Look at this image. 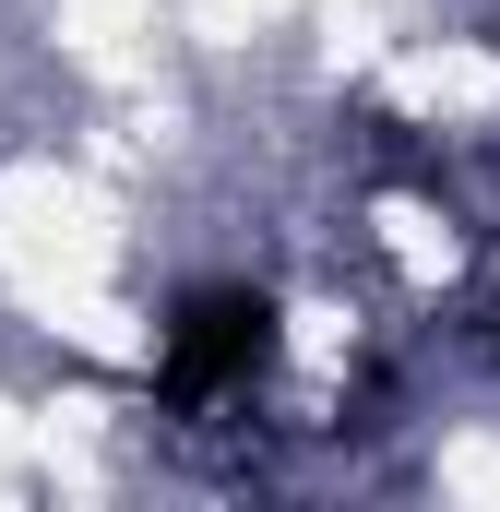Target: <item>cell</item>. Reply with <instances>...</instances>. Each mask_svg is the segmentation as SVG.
I'll return each instance as SVG.
<instances>
[{"instance_id": "cell-1", "label": "cell", "mask_w": 500, "mask_h": 512, "mask_svg": "<svg viewBox=\"0 0 500 512\" xmlns=\"http://www.w3.org/2000/svg\"><path fill=\"white\" fill-rule=\"evenodd\" d=\"M286 358V310L262 286H191L167 310V358H155V405L203 417V405H250Z\"/></svg>"}]
</instances>
